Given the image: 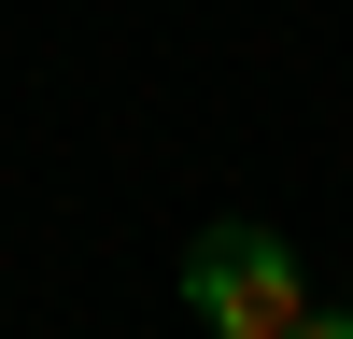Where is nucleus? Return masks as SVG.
Wrapping results in <instances>:
<instances>
[{
    "mask_svg": "<svg viewBox=\"0 0 353 339\" xmlns=\"http://www.w3.org/2000/svg\"><path fill=\"white\" fill-rule=\"evenodd\" d=\"M184 311H198L212 339H297L311 297H297L283 226H198V254H184Z\"/></svg>",
    "mask_w": 353,
    "mask_h": 339,
    "instance_id": "f257e3e1",
    "label": "nucleus"
},
{
    "mask_svg": "<svg viewBox=\"0 0 353 339\" xmlns=\"http://www.w3.org/2000/svg\"><path fill=\"white\" fill-rule=\"evenodd\" d=\"M297 339H353V311H311V325H297Z\"/></svg>",
    "mask_w": 353,
    "mask_h": 339,
    "instance_id": "f03ea898",
    "label": "nucleus"
}]
</instances>
